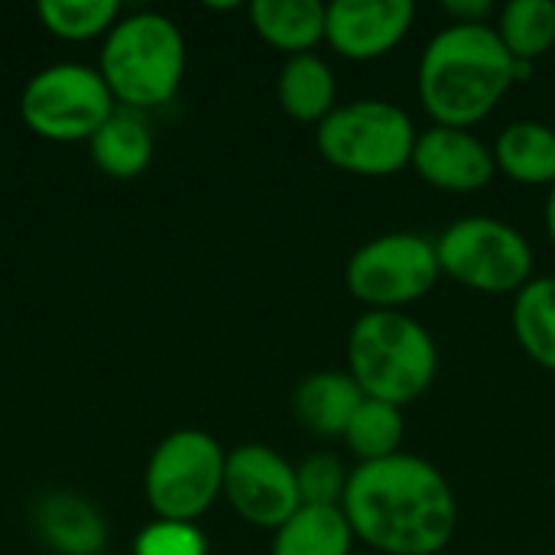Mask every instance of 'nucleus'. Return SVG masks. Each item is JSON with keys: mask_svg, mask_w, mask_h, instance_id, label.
<instances>
[{"mask_svg": "<svg viewBox=\"0 0 555 555\" xmlns=\"http://www.w3.org/2000/svg\"><path fill=\"white\" fill-rule=\"evenodd\" d=\"M153 127L143 111L114 107L101 130L88 140L91 163L111 179H137L153 159Z\"/></svg>", "mask_w": 555, "mask_h": 555, "instance_id": "obj_14", "label": "nucleus"}, {"mask_svg": "<svg viewBox=\"0 0 555 555\" xmlns=\"http://www.w3.org/2000/svg\"><path fill=\"white\" fill-rule=\"evenodd\" d=\"M228 452L211 433L176 429L150 455L143 494L159 520L195 524L224 491Z\"/></svg>", "mask_w": 555, "mask_h": 555, "instance_id": "obj_6", "label": "nucleus"}, {"mask_svg": "<svg viewBox=\"0 0 555 555\" xmlns=\"http://www.w3.org/2000/svg\"><path fill=\"white\" fill-rule=\"evenodd\" d=\"M413 117L377 98L335 107L315 127V146L325 163L351 176H393L413 163L416 146Z\"/></svg>", "mask_w": 555, "mask_h": 555, "instance_id": "obj_5", "label": "nucleus"}, {"mask_svg": "<svg viewBox=\"0 0 555 555\" xmlns=\"http://www.w3.org/2000/svg\"><path fill=\"white\" fill-rule=\"evenodd\" d=\"M335 94H338L335 72L315 52L289 55L286 65L280 68V78H276L280 107L293 120H299V124H315L319 127L338 107L335 104Z\"/></svg>", "mask_w": 555, "mask_h": 555, "instance_id": "obj_17", "label": "nucleus"}, {"mask_svg": "<svg viewBox=\"0 0 555 555\" xmlns=\"http://www.w3.org/2000/svg\"><path fill=\"white\" fill-rule=\"evenodd\" d=\"M254 33L289 55H306L325 39V3L319 0H254L247 7Z\"/></svg>", "mask_w": 555, "mask_h": 555, "instance_id": "obj_16", "label": "nucleus"}, {"mask_svg": "<svg viewBox=\"0 0 555 555\" xmlns=\"http://www.w3.org/2000/svg\"><path fill=\"white\" fill-rule=\"evenodd\" d=\"M494 33L520 62H537L555 46V0H511L498 10Z\"/></svg>", "mask_w": 555, "mask_h": 555, "instance_id": "obj_21", "label": "nucleus"}, {"mask_svg": "<svg viewBox=\"0 0 555 555\" xmlns=\"http://www.w3.org/2000/svg\"><path fill=\"white\" fill-rule=\"evenodd\" d=\"M185 36L179 23L156 10L124 13L101 39L98 72L117 107L156 111L169 104L185 75Z\"/></svg>", "mask_w": 555, "mask_h": 555, "instance_id": "obj_3", "label": "nucleus"}, {"mask_svg": "<svg viewBox=\"0 0 555 555\" xmlns=\"http://www.w3.org/2000/svg\"><path fill=\"white\" fill-rule=\"evenodd\" d=\"M442 10L452 16V23H488V16L498 13L491 0H446Z\"/></svg>", "mask_w": 555, "mask_h": 555, "instance_id": "obj_26", "label": "nucleus"}, {"mask_svg": "<svg viewBox=\"0 0 555 555\" xmlns=\"http://www.w3.org/2000/svg\"><path fill=\"white\" fill-rule=\"evenodd\" d=\"M410 166L433 189L455 192V195L488 189L498 172L494 150H488L472 130L439 127V124H433L426 133L416 137Z\"/></svg>", "mask_w": 555, "mask_h": 555, "instance_id": "obj_12", "label": "nucleus"}, {"mask_svg": "<svg viewBox=\"0 0 555 555\" xmlns=\"http://www.w3.org/2000/svg\"><path fill=\"white\" fill-rule=\"evenodd\" d=\"M361 403H364V393L351 380L348 371L312 374L293 390V413L315 436H345Z\"/></svg>", "mask_w": 555, "mask_h": 555, "instance_id": "obj_15", "label": "nucleus"}, {"mask_svg": "<svg viewBox=\"0 0 555 555\" xmlns=\"http://www.w3.org/2000/svg\"><path fill=\"white\" fill-rule=\"evenodd\" d=\"M221 498L244 524L273 533L302 507L296 468L260 442H244L228 452Z\"/></svg>", "mask_w": 555, "mask_h": 555, "instance_id": "obj_10", "label": "nucleus"}, {"mask_svg": "<svg viewBox=\"0 0 555 555\" xmlns=\"http://www.w3.org/2000/svg\"><path fill=\"white\" fill-rule=\"evenodd\" d=\"M114 107L117 101L101 72L85 62L46 65L20 94L23 124L49 143H88Z\"/></svg>", "mask_w": 555, "mask_h": 555, "instance_id": "obj_8", "label": "nucleus"}, {"mask_svg": "<svg viewBox=\"0 0 555 555\" xmlns=\"http://www.w3.org/2000/svg\"><path fill=\"white\" fill-rule=\"evenodd\" d=\"M439 371V348L426 325L406 312L371 309L348 335V374L367 400L406 406L420 400Z\"/></svg>", "mask_w": 555, "mask_h": 555, "instance_id": "obj_4", "label": "nucleus"}, {"mask_svg": "<svg viewBox=\"0 0 555 555\" xmlns=\"http://www.w3.org/2000/svg\"><path fill=\"white\" fill-rule=\"evenodd\" d=\"M36 530L42 543L59 555H101L107 540L101 511L72 491H55L39 501Z\"/></svg>", "mask_w": 555, "mask_h": 555, "instance_id": "obj_13", "label": "nucleus"}, {"mask_svg": "<svg viewBox=\"0 0 555 555\" xmlns=\"http://www.w3.org/2000/svg\"><path fill=\"white\" fill-rule=\"evenodd\" d=\"M348 475L341 459L328 455V452H315L309 455L299 468H296V485H299V498L306 507H341L345 488H348Z\"/></svg>", "mask_w": 555, "mask_h": 555, "instance_id": "obj_24", "label": "nucleus"}, {"mask_svg": "<svg viewBox=\"0 0 555 555\" xmlns=\"http://www.w3.org/2000/svg\"><path fill=\"white\" fill-rule=\"evenodd\" d=\"M133 555H208V540L195 524L153 520L137 533Z\"/></svg>", "mask_w": 555, "mask_h": 555, "instance_id": "obj_25", "label": "nucleus"}, {"mask_svg": "<svg viewBox=\"0 0 555 555\" xmlns=\"http://www.w3.org/2000/svg\"><path fill=\"white\" fill-rule=\"evenodd\" d=\"M42 29L65 42L104 39L124 16L117 0H42L36 7Z\"/></svg>", "mask_w": 555, "mask_h": 555, "instance_id": "obj_22", "label": "nucleus"}, {"mask_svg": "<svg viewBox=\"0 0 555 555\" xmlns=\"http://www.w3.org/2000/svg\"><path fill=\"white\" fill-rule=\"evenodd\" d=\"M403 433L406 426H403L400 406L364 397V403L358 406V413L351 416L345 429V442L361 462H380L400 452Z\"/></svg>", "mask_w": 555, "mask_h": 555, "instance_id": "obj_23", "label": "nucleus"}, {"mask_svg": "<svg viewBox=\"0 0 555 555\" xmlns=\"http://www.w3.org/2000/svg\"><path fill=\"white\" fill-rule=\"evenodd\" d=\"M341 511L354 540L384 555L442 553L459 524V504L446 475L410 452L351 468Z\"/></svg>", "mask_w": 555, "mask_h": 555, "instance_id": "obj_1", "label": "nucleus"}, {"mask_svg": "<svg viewBox=\"0 0 555 555\" xmlns=\"http://www.w3.org/2000/svg\"><path fill=\"white\" fill-rule=\"evenodd\" d=\"M436 241L416 231H390L358 247L345 267L348 293L367 309L400 312L433 293L439 280Z\"/></svg>", "mask_w": 555, "mask_h": 555, "instance_id": "obj_9", "label": "nucleus"}, {"mask_svg": "<svg viewBox=\"0 0 555 555\" xmlns=\"http://www.w3.org/2000/svg\"><path fill=\"white\" fill-rule=\"evenodd\" d=\"M413 20V0H335L325 7V42L348 62H374L406 39Z\"/></svg>", "mask_w": 555, "mask_h": 555, "instance_id": "obj_11", "label": "nucleus"}, {"mask_svg": "<svg viewBox=\"0 0 555 555\" xmlns=\"http://www.w3.org/2000/svg\"><path fill=\"white\" fill-rule=\"evenodd\" d=\"M546 234L555 247V185H550V198H546Z\"/></svg>", "mask_w": 555, "mask_h": 555, "instance_id": "obj_27", "label": "nucleus"}, {"mask_svg": "<svg viewBox=\"0 0 555 555\" xmlns=\"http://www.w3.org/2000/svg\"><path fill=\"white\" fill-rule=\"evenodd\" d=\"M514 335L530 361L555 371V276H537L514 296Z\"/></svg>", "mask_w": 555, "mask_h": 555, "instance_id": "obj_20", "label": "nucleus"}, {"mask_svg": "<svg viewBox=\"0 0 555 555\" xmlns=\"http://www.w3.org/2000/svg\"><path fill=\"white\" fill-rule=\"evenodd\" d=\"M354 530L341 507H299L276 533L270 555H351Z\"/></svg>", "mask_w": 555, "mask_h": 555, "instance_id": "obj_19", "label": "nucleus"}, {"mask_svg": "<svg viewBox=\"0 0 555 555\" xmlns=\"http://www.w3.org/2000/svg\"><path fill=\"white\" fill-rule=\"evenodd\" d=\"M494 163L520 185H555V130L540 120L504 127L494 143Z\"/></svg>", "mask_w": 555, "mask_h": 555, "instance_id": "obj_18", "label": "nucleus"}, {"mask_svg": "<svg viewBox=\"0 0 555 555\" xmlns=\"http://www.w3.org/2000/svg\"><path fill=\"white\" fill-rule=\"evenodd\" d=\"M439 270L472 293L504 296L520 293L533 276V247L507 221L459 218L436 241Z\"/></svg>", "mask_w": 555, "mask_h": 555, "instance_id": "obj_7", "label": "nucleus"}, {"mask_svg": "<svg viewBox=\"0 0 555 555\" xmlns=\"http://www.w3.org/2000/svg\"><path fill=\"white\" fill-rule=\"evenodd\" d=\"M517 85V59L491 23H452L420 59V101L439 127L481 124Z\"/></svg>", "mask_w": 555, "mask_h": 555, "instance_id": "obj_2", "label": "nucleus"}]
</instances>
